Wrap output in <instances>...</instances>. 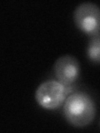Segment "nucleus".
<instances>
[{
  "label": "nucleus",
  "mask_w": 100,
  "mask_h": 133,
  "mask_svg": "<svg viewBox=\"0 0 100 133\" xmlns=\"http://www.w3.org/2000/svg\"><path fill=\"white\" fill-rule=\"evenodd\" d=\"M88 58L94 63H100V32L90 37L87 46Z\"/></svg>",
  "instance_id": "obj_5"
},
{
  "label": "nucleus",
  "mask_w": 100,
  "mask_h": 133,
  "mask_svg": "<svg viewBox=\"0 0 100 133\" xmlns=\"http://www.w3.org/2000/svg\"><path fill=\"white\" fill-rule=\"evenodd\" d=\"M53 71L58 82L64 86L70 87L79 77L80 64L75 57L64 55L55 61Z\"/></svg>",
  "instance_id": "obj_4"
},
{
  "label": "nucleus",
  "mask_w": 100,
  "mask_h": 133,
  "mask_svg": "<svg viewBox=\"0 0 100 133\" xmlns=\"http://www.w3.org/2000/svg\"><path fill=\"white\" fill-rule=\"evenodd\" d=\"M73 22L84 34L92 37L100 32V7L91 2H84L75 8Z\"/></svg>",
  "instance_id": "obj_3"
},
{
  "label": "nucleus",
  "mask_w": 100,
  "mask_h": 133,
  "mask_svg": "<svg viewBox=\"0 0 100 133\" xmlns=\"http://www.w3.org/2000/svg\"><path fill=\"white\" fill-rule=\"evenodd\" d=\"M70 87L63 85L58 81L49 80L42 83L35 92V99L38 104L46 110H55L64 104Z\"/></svg>",
  "instance_id": "obj_2"
},
{
  "label": "nucleus",
  "mask_w": 100,
  "mask_h": 133,
  "mask_svg": "<svg viewBox=\"0 0 100 133\" xmlns=\"http://www.w3.org/2000/svg\"><path fill=\"white\" fill-rule=\"evenodd\" d=\"M63 111L67 122L77 128H83L91 124L97 112L93 98L83 91L70 94L64 104Z\"/></svg>",
  "instance_id": "obj_1"
},
{
  "label": "nucleus",
  "mask_w": 100,
  "mask_h": 133,
  "mask_svg": "<svg viewBox=\"0 0 100 133\" xmlns=\"http://www.w3.org/2000/svg\"><path fill=\"white\" fill-rule=\"evenodd\" d=\"M99 127H100V121H99Z\"/></svg>",
  "instance_id": "obj_6"
}]
</instances>
